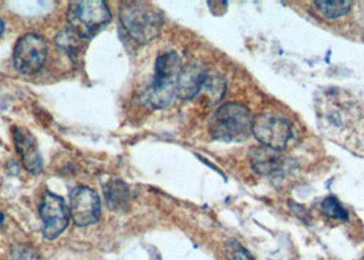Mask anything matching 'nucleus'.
<instances>
[{"instance_id": "obj_11", "label": "nucleus", "mask_w": 364, "mask_h": 260, "mask_svg": "<svg viewBox=\"0 0 364 260\" xmlns=\"http://www.w3.org/2000/svg\"><path fill=\"white\" fill-rule=\"evenodd\" d=\"M208 75L196 65L182 67L177 82V96L181 99H192L204 88Z\"/></svg>"}, {"instance_id": "obj_10", "label": "nucleus", "mask_w": 364, "mask_h": 260, "mask_svg": "<svg viewBox=\"0 0 364 260\" xmlns=\"http://www.w3.org/2000/svg\"><path fill=\"white\" fill-rule=\"evenodd\" d=\"M14 144L17 147L19 156L22 159V165L32 173L38 174L43 171V158L37 147L35 136L26 128H16L14 129Z\"/></svg>"}, {"instance_id": "obj_15", "label": "nucleus", "mask_w": 364, "mask_h": 260, "mask_svg": "<svg viewBox=\"0 0 364 260\" xmlns=\"http://www.w3.org/2000/svg\"><path fill=\"white\" fill-rule=\"evenodd\" d=\"M318 6L319 13L328 19H336L346 16V13L350 10L353 6V1L349 0H338V1H315Z\"/></svg>"}, {"instance_id": "obj_4", "label": "nucleus", "mask_w": 364, "mask_h": 260, "mask_svg": "<svg viewBox=\"0 0 364 260\" xmlns=\"http://www.w3.org/2000/svg\"><path fill=\"white\" fill-rule=\"evenodd\" d=\"M181 58L170 51L156 59L152 87L148 93L151 104L155 107H166L177 96V82L181 75Z\"/></svg>"}, {"instance_id": "obj_1", "label": "nucleus", "mask_w": 364, "mask_h": 260, "mask_svg": "<svg viewBox=\"0 0 364 260\" xmlns=\"http://www.w3.org/2000/svg\"><path fill=\"white\" fill-rule=\"evenodd\" d=\"M322 131L330 140L364 156V102L343 92L323 96L318 106Z\"/></svg>"}, {"instance_id": "obj_18", "label": "nucleus", "mask_w": 364, "mask_h": 260, "mask_svg": "<svg viewBox=\"0 0 364 260\" xmlns=\"http://www.w3.org/2000/svg\"><path fill=\"white\" fill-rule=\"evenodd\" d=\"M226 256H228V260H254L252 255L245 248L238 245L237 242H230L228 245Z\"/></svg>"}, {"instance_id": "obj_7", "label": "nucleus", "mask_w": 364, "mask_h": 260, "mask_svg": "<svg viewBox=\"0 0 364 260\" xmlns=\"http://www.w3.org/2000/svg\"><path fill=\"white\" fill-rule=\"evenodd\" d=\"M252 133L266 148L282 151L291 137L289 121L278 115H259L254 119Z\"/></svg>"}, {"instance_id": "obj_14", "label": "nucleus", "mask_w": 364, "mask_h": 260, "mask_svg": "<svg viewBox=\"0 0 364 260\" xmlns=\"http://www.w3.org/2000/svg\"><path fill=\"white\" fill-rule=\"evenodd\" d=\"M105 196L109 207L121 208L128 205L130 190L122 181H109L107 185H105Z\"/></svg>"}, {"instance_id": "obj_5", "label": "nucleus", "mask_w": 364, "mask_h": 260, "mask_svg": "<svg viewBox=\"0 0 364 260\" xmlns=\"http://www.w3.org/2000/svg\"><path fill=\"white\" fill-rule=\"evenodd\" d=\"M68 18L70 28L81 36L90 38L97 33L100 28L111 21V11L103 0L73 1L70 4Z\"/></svg>"}, {"instance_id": "obj_13", "label": "nucleus", "mask_w": 364, "mask_h": 260, "mask_svg": "<svg viewBox=\"0 0 364 260\" xmlns=\"http://www.w3.org/2000/svg\"><path fill=\"white\" fill-rule=\"evenodd\" d=\"M88 38L81 36L78 32H75L73 28H66L59 32L56 38V44L66 51V54L72 58H77L78 54L82 53Z\"/></svg>"}, {"instance_id": "obj_12", "label": "nucleus", "mask_w": 364, "mask_h": 260, "mask_svg": "<svg viewBox=\"0 0 364 260\" xmlns=\"http://www.w3.org/2000/svg\"><path fill=\"white\" fill-rule=\"evenodd\" d=\"M251 162L254 168L260 173H274L281 168L282 158L278 151L270 148H254L251 153Z\"/></svg>"}, {"instance_id": "obj_9", "label": "nucleus", "mask_w": 364, "mask_h": 260, "mask_svg": "<svg viewBox=\"0 0 364 260\" xmlns=\"http://www.w3.org/2000/svg\"><path fill=\"white\" fill-rule=\"evenodd\" d=\"M70 217L80 227L97 222L100 218V199L97 193L87 186L75 188L70 195Z\"/></svg>"}, {"instance_id": "obj_6", "label": "nucleus", "mask_w": 364, "mask_h": 260, "mask_svg": "<svg viewBox=\"0 0 364 260\" xmlns=\"http://www.w3.org/2000/svg\"><path fill=\"white\" fill-rule=\"evenodd\" d=\"M48 45L44 38L28 33L19 38L14 47V67L18 73L31 75L37 73L46 62Z\"/></svg>"}, {"instance_id": "obj_19", "label": "nucleus", "mask_w": 364, "mask_h": 260, "mask_svg": "<svg viewBox=\"0 0 364 260\" xmlns=\"http://www.w3.org/2000/svg\"><path fill=\"white\" fill-rule=\"evenodd\" d=\"M3 32H4V23H3L1 18H0V36L3 35Z\"/></svg>"}, {"instance_id": "obj_2", "label": "nucleus", "mask_w": 364, "mask_h": 260, "mask_svg": "<svg viewBox=\"0 0 364 260\" xmlns=\"http://www.w3.org/2000/svg\"><path fill=\"white\" fill-rule=\"evenodd\" d=\"M254 119L255 118L245 106L228 103L213 114L210 119V133L215 140L241 143L252 133Z\"/></svg>"}, {"instance_id": "obj_20", "label": "nucleus", "mask_w": 364, "mask_h": 260, "mask_svg": "<svg viewBox=\"0 0 364 260\" xmlns=\"http://www.w3.org/2000/svg\"><path fill=\"white\" fill-rule=\"evenodd\" d=\"M3 220H4V217H3V214L0 212V223L3 222Z\"/></svg>"}, {"instance_id": "obj_17", "label": "nucleus", "mask_w": 364, "mask_h": 260, "mask_svg": "<svg viewBox=\"0 0 364 260\" xmlns=\"http://www.w3.org/2000/svg\"><path fill=\"white\" fill-rule=\"evenodd\" d=\"M13 260H40L36 248L29 244H16L11 248Z\"/></svg>"}, {"instance_id": "obj_16", "label": "nucleus", "mask_w": 364, "mask_h": 260, "mask_svg": "<svg viewBox=\"0 0 364 260\" xmlns=\"http://www.w3.org/2000/svg\"><path fill=\"white\" fill-rule=\"evenodd\" d=\"M322 211L334 220L340 221H346L348 220V212L346 208L341 205V203L336 197H326L322 202Z\"/></svg>"}, {"instance_id": "obj_8", "label": "nucleus", "mask_w": 364, "mask_h": 260, "mask_svg": "<svg viewBox=\"0 0 364 260\" xmlns=\"http://www.w3.org/2000/svg\"><path fill=\"white\" fill-rule=\"evenodd\" d=\"M40 215L44 222V237L47 240H54L68 227L70 210L60 196L46 192L40 205Z\"/></svg>"}, {"instance_id": "obj_3", "label": "nucleus", "mask_w": 364, "mask_h": 260, "mask_svg": "<svg viewBox=\"0 0 364 260\" xmlns=\"http://www.w3.org/2000/svg\"><path fill=\"white\" fill-rule=\"evenodd\" d=\"M119 19L129 36L139 44H146L156 38L162 28V14L144 1L124 3L119 9Z\"/></svg>"}]
</instances>
